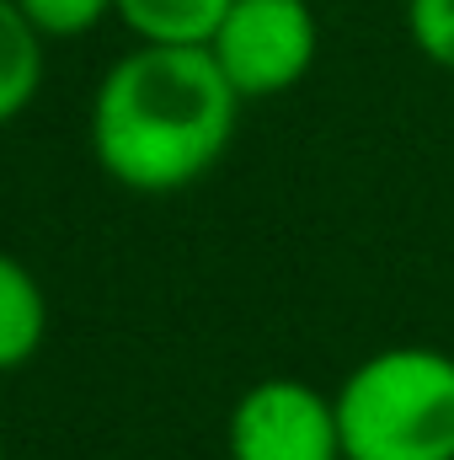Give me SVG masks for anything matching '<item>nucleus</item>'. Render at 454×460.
Here are the masks:
<instances>
[{"label":"nucleus","instance_id":"20e7f679","mask_svg":"<svg viewBox=\"0 0 454 460\" xmlns=\"http://www.w3.org/2000/svg\"><path fill=\"white\" fill-rule=\"evenodd\" d=\"M230 460H347L332 391L300 375L251 380L225 418Z\"/></svg>","mask_w":454,"mask_h":460},{"label":"nucleus","instance_id":"1a4fd4ad","mask_svg":"<svg viewBox=\"0 0 454 460\" xmlns=\"http://www.w3.org/2000/svg\"><path fill=\"white\" fill-rule=\"evenodd\" d=\"M406 38L428 65L454 75V0H406Z\"/></svg>","mask_w":454,"mask_h":460},{"label":"nucleus","instance_id":"39448f33","mask_svg":"<svg viewBox=\"0 0 454 460\" xmlns=\"http://www.w3.org/2000/svg\"><path fill=\"white\" fill-rule=\"evenodd\" d=\"M48 343V295L38 273L0 246V375H16Z\"/></svg>","mask_w":454,"mask_h":460},{"label":"nucleus","instance_id":"f257e3e1","mask_svg":"<svg viewBox=\"0 0 454 460\" xmlns=\"http://www.w3.org/2000/svg\"><path fill=\"white\" fill-rule=\"evenodd\" d=\"M240 108L246 102L220 75L209 49L134 43L92 92V161L128 193H182L225 161Z\"/></svg>","mask_w":454,"mask_h":460},{"label":"nucleus","instance_id":"7ed1b4c3","mask_svg":"<svg viewBox=\"0 0 454 460\" xmlns=\"http://www.w3.org/2000/svg\"><path fill=\"white\" fill-rule=\"evenodd\" d=\"M321 54V22L310 0H230L225 22L209 38V59L220 65L240 102H267L294 92Z\"/></svg>","mask_w":454,"mask_h":460},{"label":"nucleus","instance_id":"9d476101","mask_svg":"<svg viewBox=\"0 0 454 460\" xmlns=\"http://www.w3.org/2000/svg\"><path fill=\"white\" fill-rule=\"evenodd\" d=\"M0 460H5V450H0Z\"/></svg>","mask_w":454,"mask_h":460},{"label":"nucleus","instance_id":"423d86ee","mask_svg":"<svg viewBox=\"0 0 454 460\" xmlns=\"http://www.w3.org/2000/svg\"><path fill=\"white\" fill-rule=\"evenodd\" d=\"M225 11L230 0H113V16L134 32V43L166 49H209Z\"/></svg>","mask_w":454,"mask_h":460},{"label":"nucleus","instance_id":"f03ea898","mask_svg":"<svg viewBox=\"0 0 454 460\" xmlns=\"http://www.w3.org/2000/svg\"><path fill=\"white\" fill-rule=\"evenodd\" d=\"M347 460H454V353L396 343L332 391Z\"/></svg>","mask_w":454,"mask_h":460},{"label":"nucleus","instance_id":"6e6552de","mask_svg":"<svg viewBox=\"0 0 454 460\" xmlns=\"http://www.w3.org/2000/svg\"><path fill=\"white\" fill-rule=\"evenodd\" d=\"M43 43H75L113 16V0H16Z\"/></svg>","mask_w":454,"mask_h":460},{"label":"nucleus","instance_id":"0eeeda50","mask_svg":"<svg viewBox=\"0 0 454 460\" xmlns=\"http://www.w3.org/2000/svg\"><path fill=\"white\" fill-rule=\"evenodd\" d=\"M43 38L16 0H0V128L16 123L43 92Z\"/></svg>","mask_w":454,"mask_h":460}]
</instances>
